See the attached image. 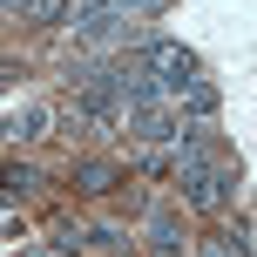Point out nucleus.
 I'll list each match as a JSON object with an SVG mask.
<instances>
[{
  "instance_id": "f257e3e1",
  "label": "nucleus",
  "mask_w": 257,
  "mask_h": 257,
  "mask_svg": "<svg viewBox=\"0 0 257 257\" xmlns=\"http://www.w3.org/2000/svg\"><path fill=\"white\" fill-rule=\"evenodd\" d=\"M136 68H142V75H149L163 95H176L183 81H196V75H203V68H196V54L183 48V41H163V34H156V41H142Z\"/></svg>"
},
{
  "instance_id": "f03ea898",
  "label": "nucleus",
  "mask_w": 257,
  "mask_h": 257,
  "mask_svg": "<svg viewBox=\"0 0 257 257\" xmlns=\"http://www.w3.org/2000/svg\"><path fill=\"white\" fill-rule=\"evenodd\" d=\"M122 183H128V169L108 163V156H81L75 163V190L81 196H108V190H122Z\"/></svg>"
},
{
  "instance_id": "7ed1b4c3",
  "label": "nucleus",
  "mask_w": 257,
  "mask_h": 257,
  "mask_svg": "<svg viewBox=\"0 0 257 257\" xmlns=\"http://www.w3.org/2000/svg\"><path fill=\"white\" fill-rule=\"evenodd\" d=\"M128 136L149 142V149H156V142H176V115H169L163 102H156V108H128Z\"/></svg>"
},
{
  "instance_id": "20e7f679",
  "label": "nucleus",
  "mask_w": 257,
  "mask_h": 257,
  "mask_svg": "<svg viewBox=\"0 0 257 257\" xmlns=\"http://www.w3.org/2000/svg\"><path fill=\"white\" fill-rule=\"evenodd\" d=\"M34 190H41V169H34V163H0V210L27 203Z\"/></svg>"
},
{
  "instance_id": "39448f33",
  "label": "nucleus",
  "mask_w": 257,
  "mask_h": 257,
  "mask_svg": "<svg viewBox=\"0 0 257 257\" xmlns=\"http://www.w3.org/2000/svg\"><path fill=\"white\" fill-rule=\"evenodd\" d=\"M142 230H149V250H176L183 257V217H176V210H149Z\"/></svg>"
},
{
  "instance_id": "423d86ee",
  "label": "nucleus",
  "mask_w": 257,
  "mask_h": 257,
  "mask_svg": "<svg viewBox=\"0 0 257 257\" xmlns=\"http://www.w3.org/2000/svg\"><path fill=\"white\" fill-rule=\"evenodd\" d=\"M176 102L190 108V115H217V102H223V95H217V81H203V75H196V81H183V88H176Z\"/></svg>"
},
{
  "instance_id": "0eeeda50",
  "label": "nucleus",
  "mask_w": 257,
  "mask_h": 257,
  "mask_svg": "<svg viewBox=\"0 0 257 257\" xmlns=\"http://www.w3.org/2000/svg\"><path fill=\"white\" fill-rule=\"evenodd\" d=\"M68 14H75V0H21V21H41V27L68 21Z\"/></svg>"
},
{
  "instance_id": "6e6552de",
  "label": "nucleus",
  "mask_w": 257,
  "mask_h": 257,
  "mask_svg": "<svg viewBox=\"0 0 257 257\" xmlns=\"http://www.w3.org/2000/svg\"><path fill=\"white\" fill-rule=\"evenodd\" d=\"M21 81H27V68H21V61H0V95H14Z\"/></svg>"
},
{
  "instance_id": "1a4fd4ad",
  "label": "nucleus",
  "mask_w": 257,
  "mask_h": 257,
  "mask_svg": "<svg viewBox=\"0 0 257 257\" xmlns=\"http://www.w3.org/2000/svg\"><path fill=\"white\" fill-rule=\"evenodd\" d=\"M0 142H21V136H14V115H0Z\"/></svg>"
},
{
  "instance_id": "9d476101",
  "label": "nucleus",
  "mask_w": 257,
  "mask_h": 257,
  "mask_svg": "<svg viewBox=\"0 0 257 257\" xmlns=\"http://www.w3.org/2000/svg\"><path fill=\"white\" fill-rule=\"evenodd\" d=\"M0 14H21V0H0Z\"/></svg>"
},
{
  "instance_id": "9b49d317",
  "label": "nucleus",
  "mask_w": 257,
  "mask_h": 257,
  "mask_svg": "<svg viewBox=\"0 0 257 257\" xmlns=\"http://www.w3.org/2000/svg\"><path fill=\"white\" fill-rule=\"evenodd\" d=\"M149 257H176V250H149Z\"/></svg>"
}]
</instances>
